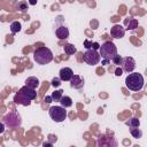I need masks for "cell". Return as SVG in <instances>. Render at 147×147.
Here are the masks:
<instances>
[{
    "label": "cell",
    "instance_id": "cell-6",
    "mask_svg": "<svg viewBox=\"0 0 147 147\" xmlns=\"http://www.w3.org/2000/svg\"><path fill=\"white\" fill-rule=\"evenodd\" d=\"M83 60L88 65H95V64H98L100 62L101 56H100L98 51L90 48V49H86V52L83 54Z\"/></svg>",
    "mask_w": 147,
    "mask_h": 147
},
{
    "label": "cell",
    "instance_id": "cell-29",
    "mask_svg": "<svg viewBox=\"0 0 147 147\" xmlns=\"http://www.w3.org/2000/svg\"><path fill=\"white\" fill-rule=\"evenodd\" d=\"M45 102L46 103H51L52 102V96H46L45 98Z\"/></svg>",
    "mask_w": 147,
    "mask_h": 147
},
{
    "label": "cell",
    "instance_id": "cell-26",
    "mask_svg": "<svg viewBox=\"0 0 147 147\" xmlns=\"http://www.w3.org/2000/svg\"><path fill=\"white\" fill-rule=\"evenodd\" d=\"M99 47H100V45H99L96 41L92 42V46H91V48H92V49H95V51H98V49H99Z\"/></svg>",
    "mask_w": 147,
    "mask_h": 147
},
{
    "label": "cell",
    "instance_id": "cell-23",
    "mask_svg": "<svg viewBox=\"0 0 147 147\" xmlns=\"http://www.w3.org/2000/svg\"><path fill=\"white\" fill-rule=\"evenodd\" d=\"M17 9H18L20 11H22V13L26 11V10H28V2H26V1H21V2H18Z\"/></svg>",
    "mask_w": 147,
    "mask_h": 147
},
{
    "label": "cell",
    "instance_id": "cell-9",
    "mask_svg": "<svg viewBox=\"0 0 147 147\" xmlns=\"http://www.w3.org/2000/svg\"><path fill=\"white\" fill-rule=\"evenodd\" d=\"M110 34H111L113 38L121 39V38H123L124 34H125V29H124L122 25H119V24H115V25H113V28L110 29Z\"/></svg>",
    "mask_w": 147,
    "mask_h": 147
},
{
    "label": "cell",
    "instance_id": "cell-13",
    "mask_svg": "<svg viewBox=\"0 0 147 147\" xmlns=\"http://www.w3.org/2000/svg\"><path fill=\"white\" fill-rule=\"evenodd\" d=\"M14 102L16 105H21V106H29L31 103V100H29L26 96H24L20 91L14 95Z\"/></svg>",
    "mask_w": 147,
    "mask_h": 147
},
{
    "label": "cell",
    "instance_id": "cell-5",
    "mask_svg": "<svg viewBox=\"0 0 147 147\" xmlns=\"http://www.w3.org/2000/svg\"><path fill=\"white\" fill-rule=\"evenodd\" d=\"M48 114L49 117L56 123H61L67 118V110L62 106H52L48 109Z\"/></svg>",
    "mask_w": 147,
    "mask_h": 147
},
{
    "label": "cell",
    "instance_id": "cell-7",
    "mask_svg": "<svg viewBox=\"0 0 147 147\" xmlns=\"http://www.w3.org/2000/svg\"><path fill=\"white\" fill-rule=\"evenodd\" d=\"M121 67H122V70L130 74L136 68V61L133 57L131 56H126V57H122V62H121Z\"/></svg>",
    "mask_w": 147,
    "mask_h": 147
},
{
    "label": "cell",
    "instance_id": "cell-17",
    "mask_svg": "<svg viewBox=\"0 0 147 147\" xmlns=\"http://www.w3.org/2000/svg\"><path fill=\"white\" fill-rule=\"evenodd\" d=\"M63 51H64V53L67 55H72V54H75L77 52V48L72 44H65L63 46Z\"/></svg>",
    "mask_w": 147,
    "mask_h": 147
},
{
    "label": "cell",
    "instance_id": "cell-30",
    "mask_svg": "<svg viewBox=\"0 0 147 147\" xmlns=\"http://www.w3.org/2000/svg\"><path fill=\"white\" fill-rule=\"evenodd\" d=\"M28 3H30L31 6H34L37 5V0H28Z\"/></svg>",
    "mask_w": 147,
    "mask_h": 147
},
{
    "label": "cell",
    "instance_id": "cell-28",
    "mask_svg": "<svg viewBox=\"0 0 147 147\" xmlns=\"http://www.w3.org/2000/svg\"><path fill=\"white\" fill-rule=\"evenodd\" d=\"M5 132V123L3 122H0V134Z\"/></svg>",
    "mask_w": 147,
    "mask_h": 147
},
{
    "label": "cell",
    "instance_id": "cell-22",
    "mask_svg": "<svg viewBox=\"0 0 147 147\" xmlns=\"http://www.w3.org/2000/svg\"><path fill=\"white\" fill-rule=\"evenodd\" d=\"M62 95H63V91L62 90H57V91H54L51 96H52V100L53 101H60V99L62 98Z\"/></svg>",
    "mask_w": 147,
    "mask_h": 147
},
{
    "label": "cell",
    "instance_id": "cell-14",
    "mask_svg": "<svg viewBox=\"0 0 147 147\" xmlns=\"http://www.w3.org/2000/svg\"><path fill=\"white\" fill-rule=\"evenodd\" d=\"M55 34L59 39L63 40V39H67L69 37V29L65 26V25H60L56 28L55 30Z\"/></svg>",
    "mask_w": 147,
    "mask_h": 147
},
{
    "label": "cell",
    "instance_id": "cell-8",
    "mask_svg": "<svg viewBox=\"0 0 147 147\" xmlns=\"http://www.w3.org/2000/svg\"><path fill=\"white\" fill-rule=\"evenodd\" d=\"M96 145L101 146V147H115V146H117V141L111 137H107V136L102 134L98 138Z\"/></svg>",
    "mask_w": 147,
    "mask_h": 147
},
{
    "label": "cell",
    "instance_id": "cell-27",
    "mask_svg": "<svg viewBox=\"0 0 147 147\" xmlns=\"http://www.w3.org/2000/svg\"><path fill=\"white\" fill-rule=\"evenodd\" d=\"M123 74V70H122V68H117L116 70H115V75L116 76H121Z\"/></svg>",
    "mask_w": 147,
    "mask_h": 147
},
{
    "label": "cell",
    "instance_id": "cell-2",
    "mask_svg": "<svg viewBox=\"0 0 147 147\" xmlns=\"http://www.w3.org/2000/svg\"><path fill=\"white\" fill-rule=\"evenodd\" d=\"M33 60L34 62H37V64L40 65L48 64L53 60V53L47 47H38L33 52Z\"/></svg>",
    "mask_w": 147,
    "mask_h": 147
},
{
    "label": "cell",
    "instance_id": "cell-32",
    "mask_svg": "<svg viewBox=\"0 0 147 147\" xmlns=\"http://www.w3.org/2000/svg\"><path fill=\"white\" fill-rule=\"evenodd\" d=\"M42 145H44V146H52V144H51V142H44Z\"/></svg>",
    "mask_w": 147,
    "mask_h": 147
},
{
    "label": "cell",
    "instance_id": "cell-18",
    "mask_svg": "<svg viewBox=\"0 0 147 147\" xmlns=\"http://www.w3.org/2000/svg\"><path fill=\"white\" fill-rule=\"evenodd\" d=\"M125 23H126V25H127V29L129 30H134L136 28H138V25H139V23H138V20H136V18H129V20H126L125 21Z\"/></svg>",
    "mask_w": 147,
    "mask_h": 147
},
{
    "label": "cell",
    "instance_id": "cell-24",
    "mask_svg": "<svg viewBox=\"0 0 147 147\" xmlns=\"http://www.w3.org/2000/svg\"><path fill=\"white\" fill-rule=\"evenodd\" d=\"M111 61H113V63H114V64H116V65H121L122 56H121V55H118V54H116V55H114V57L111 59Z\"/></svg>",
    "mask_w": 147,
    "mask_h": 147
},
{
    "label": "cell",
    "instance_id": "cell-19",
    "mask_svg": "<svg viewBox=\"0 0 147 147\" xmlns=\"http://www.w3.org/2000/svg\"><path fill=\"white\" fill-rule=\"evenodd\" d=\"M9 28H10L11 33H17V32H20V31L22 30V25H21V23H20L18 21H14V22H11Z\"/></svg>",
    "mask_w": 147,
    "mask_h": 147
},
{
    "label": "cell",
    "instance_id": "cell-25",
    "mask_svg": "<svg viewBox=\"0 0 147 147\" xmlns=\"http://www.w3.org/2000/svg\"><path fill=\"white\" fill-rule=\"evenodd\" d=\"M51 84H52V86H53V87H59V86L61 85V79L55 77V78H53V79H52Z\"/></svg>",
    "mask_w": 147,
    "mask_h": 147
},
{
    "label": "cell",
    "instance_id": "cell-15",
    "mask_svg": "<svg viewBox=\"0 0 147 147\" xmlns=\"http://www.w3.org/2000/svg\"><path fill=\"white\" fill-rule=\"evenodd\" d=\"M25 85L29 86V87H32V88H37L39 85H40V82L37 77L34 76H30L25 79Z\"/></svg>",
    "mask_w": 147,
    "mask_h": 147
},
{
    "label": "cell",
    "instance_id": "cell-11",
    "mask_svg": "<svg viewBox=\"0 0 147 147\" xmlns=\"http://www.w3.org/2000/svg\"><path fill=\"white\" fill-rule=\"evenodd\" d=\"M70 82V87L75 90H79L84 86V78H82L79 75H72Z\"/></svg>",
    "mask_w": 147,
    "mask_h": 147
},
{
    "label": "cell",
    "instance_id": "cell-31",
    "mask_svg": "<svg viewBox=\"0 0 147 147\" xmlns=\"http://www.w3.org/2000/svg\"><path fill=\"white\" fill-rule=\"evenodd\" d=\"M109 62H110L109 60H103V61H102V64H103V65H106V64H108Z\"/></svg>",
    "mask_w": 147,
    "mask_h": 147
},
{
    "label": "cell",
    "instance_id": "cell-4",
    "mask_svg": "<svg viewBox=\"0 0 147 147\" xmlns=\"http://www.w3.org/2000/svg\"><path fill=\"white\" fill-rule=\"evenodd\" d=\"M3 123H5V126L9 127V129H15V127H18L21 126L22 124V118H21V115L16 111H9L7 113L5 116H3Z\"/></svg>",
    "mask_w": 147,
    "mask_h": 147
},
{
    "label": "cell",
    "instance_id": "cell-16",
    "mask_svg": "<svg viewBox=\"0 0 147 147\" xmlns=\"http://www.w3.org/2000/svg\"><path fill=\"white\" fill-rule=\"evenodd\" d=\"M59 102H60L61 106L64 107V108H69V107L72 106V99H71L70 96H68V95H62V98L60 99Z\"/></svg>",
    "mask_w": 147,
    "mask_h": 147
},
{
    "label": "cell",
    "instance_id": "cell-10",
    "mask_svg": "<svg viewBox=\"0 0 147 147\" xmlns=\"http://www.w3.org/2000/svg\"><path fill=\"white\" fill-rule=\"evenodd\" d=\"M72 75H74L72 69L69 68V67H64V68H62V69L60 70V72H59V78H60L62 82H69V80L71 79Z\"/></svg>",
    "mask_w": 147,
    "mask_h": 147
},
{
    "label": "cell",
    "instance_id": "cell-12",
    "mask_svg": "<svg viewBox=\"0 0 147 147\" xmlns=\"http://www.w3.org/2000/svg\"><path fill=\"white\" fill-rule=\"evenodd\" d=\"M20 92L24 95V96H26L29 100H34L36 99V96H37V92H36V88H32V87H29V86H26V85H24L23 87H21L20 88Z\"/></svg>",
    "mask_w": 147,
    "mask_h": 147
},
{
    "label": "cell",
    "instance_id": "cell-3",
    "mask_svg": "<svg viewBox=\"0 0 147 147\" xmlns=\"http://www.w3.org/2000/svg\"><path fill=\"white\" fill-rule=\"evenodd\" d=\"M99 54L103 60H111L117 54V47L113 41H105L99 47Z\"/></svg>",
    "mask_w": 147,
    "mask_h": 147
},
{
    "label": "cell",
    "instance_id": "cell-1",
    "mask_svg": "<svg viewBox=\"0 0 147 147\" xmlns=\"http://www.w3.org/2000/svg\"><path fill=\"white\" fill-rule=\"evenodd\" d=\"M144 77L139 72H130L125 78V86L133 92H138L144 87Z\"/></svg>",
    "mask_w": 147,
    "mask_h": 147
},
{
    "label": "cell",
    "instance_id": "cell-20",
    "mask_svg": "<svg viewBox=\"0 0 147 147\" xmlns=\"http://www.w3.org/2000/svg\"><path fill=\"white\" fill-rule=\"evenodd\" d=\"M130 133L136 139H139V138L142 137V131L139 129V126L138 127H130Z\"/></svg>",
    "mask_w": 147,
    "mask_h": 147
},
{
    "label": "cell",
    "instance_id": "cell-21",
    "mask_svg": "<svg viewBox=\"0 0 147 147\" xmlns=\"http://www.w3.org/2000/svg\"><path fill=\"white\" fill-rule=\"evenodd\" d=\"M125 124L129 125V127H138V126H140V121L137 117H131Z\"/></svg>",
    "mask_w": 147,
    "mask_h": 147
}]
</instances>
